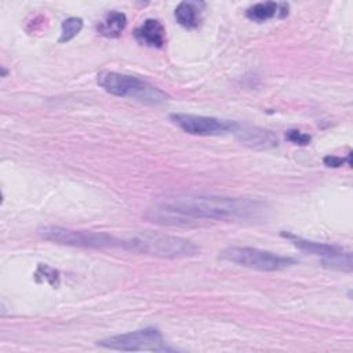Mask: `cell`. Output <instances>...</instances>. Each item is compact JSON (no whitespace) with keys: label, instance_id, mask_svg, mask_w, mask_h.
Returning <instances> with one entry per match:
<instances>
[{"label":"cell","instance_id":"obj_2","mask_svg":"<svg viewBox=\"0 0 353 353\" xmlns=\"http://www.w3.org/2000/svg\"><path fill=\"white\" fill-rule=\"evenodd\" d=\"M119 248L159 256V258H188L199 254L200 248L189 239L160 232L141 230L119 236Z\"/></svg>","mask_w":353,"mask_h":353},{"label":"cell","instance_id":"obj_14","mask_svg":"<svg viewBox=\"0 0 353 353\" xmlns=\"http://www.w3.org/2000/svg\"><path fill=\"white\" fill-rule=\"evenodd\" d=\"M83 19L77 17H70L66 18L62 25H61V36H59V43H68L72 39H74L83 29Z\"/></svg>","mask_w":353,"mask_h":353},{"label":"cell","instance_id":"obj_3","mask_svg":"<svg viewBox=\"0 0 353 353\" xmlns=\"http://www.w3.org/2000/svg\"><path fill=\"white\" fill-rule=\"evenodd\" d=\"M97 83L106 92L120 97L134 99L145 105H161L170 99V95L165 94L159 87L152 83L125 73H119L113 70L99 72L97 76Z\"/></svg>","mask_w":353,"mask_h":353},{"label":"cell","instance_id":"obj_7","mask_svg":"<svg viewBox=\"0 0 353 353\" xmlns=\"http://www.w3.org/2000/svg\"><path fill=\"white\" fill-rule=\"evenodd\" d=\"M281 236L288 239L301 251L320 256L323 266H325V268L342 270V272L352 270V254L338 245H331V244H325V243L307 240V239H303L301 236H296V234L288 233V232H281Z\"/></svg>","mask_w":353,"mask_h":353},{"label":"cell","instance_id":"obj_15","mask_svg":"<svg viewBox=\"0 0 353 353\" xmlns=\"http://www.w3.org/2000/svg\"><path fill=\"white\" fill-rule=\"evenodd\" d=\"M285 138H287V141L292 142L294 145H299V146H306L312 141V137L309 134H305V132H302L299 130H295V128H291V130L285 131Z\"/></svg>","mask_w":353,"mask_h":353},{"label":"cell","instance_id":"obj_4","mask_svg":"<svg viewBox=\"0 0 353 353\" xmlns=\"http://www.w3.org/2000/svg\"><path fill=\"white\" fill-rule=\"evenodd\" d=\"M37 233L50 241L83 247V248H119V237L106 232H92V230H74L69 228L47 225L40 226Z\"/></svg>","mask_w":353,"mask_h":353},{"label":"cell","instance_id":"obj_12","mask_svg":"<svg viewBox=\"0 0 353 353\" xmlns=\"http://www.w3.org/2000/svg\"><path fill=\"white\" fill-rule=\"evenodd\" d=\"M205 7L201 1H181L174 11L176 22L185 29H196L201 22L203 8Z\"/></svg>","mask_w":353,"mask_h":353},{"label":"cell","instance_id":"obj_16","mask_svg":"<svg viewBox=\"0 0 353 353\" xmlns=\"http://www.w3.org/2000/svg\"><path fill=\"white\" fill-rule=\"evenodd\" d=\"M323 163L327 165V167H332V168H336V167H341L345 163H347V165H352V160H350V153L346 156V157H338V156H325L323 159Z\"/></svg>","mask_w":353,"mask_h":353},{"label":"cell","instance_id":"obj_9","mask_svg":"<svg viewBox=\"0 0 353 353\" xmlns=\"http://www.w3.org/2000/svg\"><path fill=\"white\" fill-rule=\"evenodd\" d=\"M244 145L255 148V149H268L277 146V137L265 128L252 127V125H241L237 123V127L233 132Z\"/></svg>","mask_w":353,"mask_h":353},{"label":"cell","instance_id":"obj_13","mask_svg":"<svg viewBox=\"0 0 353 353\" xmlns=\"http://www.w3.org/2000/svg\"><path fill=\"white\" fill-rule=\"evenodd\" d=\"M127 26V17L124 12L112 10L103 15V18L97 25V30L101 36L108 39H116Z\"/></svg>","mask_w":353,"mask_h":353},{"label":"cell","instance_id":"obj_5","mask_svg":"<svg viewBox=\"0 0 353 353\" xmlns=\"http://www.w3.org/2000/svg\"><path fill=\"white\" fill-rule=\"evenodd\" d=\"M219 258L239 266L261 270V272H277L290 268L295 263L291 256H283L272 251H265L254 247L230 245L221 251Z\"/></svg>","mask_w":353,"mask_h":353},{"label":"cell","instance_id":"obj_11","mask_svg":"<svg viewBox=\"0 0 353 353\" xmlns=\"http://www.w3.org/2000/svg\"><path fill=\"white\" fill-rule=\"evenodd\" d=\"M290 6L287 3H276V1H266V3H256L250 6L245 10V15L248 19L262 23L272 18H284L288 15Z\"/></svg>","mask_w":353,"mask_h":353},{"label":"cell","instance_id":"obj_6","mask_svg":"<svg viewBox=\"0 0 353 353\" xmlns=\"http://www.w3.org/2000/svg\"><path fill=\"white\" fill-rule=\"evenodd\" d=\"M98 346L113 349V350H148V352H167L171 350L167 347L163 334L154 327H146L137 331L119 334L113 336L103 338L97 342Z\"/></svg>","mask_w":353,"mask_h":353},{"label":"cell","instance_id":"obj_8","mask_svg":"<svg viewBox=\"0 0 353 353\" xmlns=\"http://www.w3.org/2000/svg\"><path fill=\"white\" fill-rule=\"evenodd\" d=\"M170 120L186 134L199 137H214L226 132L233 134L237 127L236 121L192 113H171Z\"/></svg>","mask_w":353,"mask_h":353},{"label":"cell","instance_id":"obj_10","mask_svg":"<svg viewBox=\"0 0 353 353\" xmlns=\"http://www.w3.org/2000/svg\"><path fill=\"white\" fill-rule=\"evenodd\" d=\"M134 37L141 46L161 48L165 44V29L160 21L148 18L134 30Z\"/></svg>","mask_w":353,"mask_h":353},{"label":"cell","instance_id":"obj_1","mask_svg":"<svg viewBox=\"0 0 353 353\" xmlns=\"http://www.w3.org/2000/svg\"><path fill=\"white\" fill-rule=\"evenodd\" d=\"M265 204L244 197L183 193L168 196L145 212V218L159 225H190L197 221L258 219Z\"/></svg>","mask_w":353,"mask_h":353}]
</instances>
